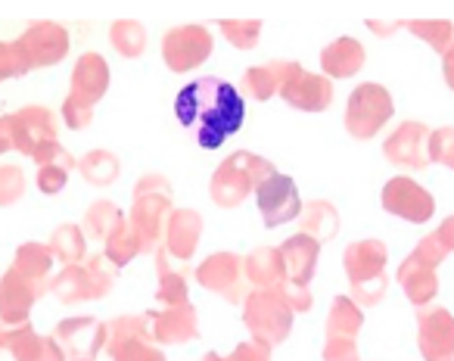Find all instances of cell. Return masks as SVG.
<instances>
[{"instance_id":"cell-1","label":"cell","mask_w":454,"mask_h":361,"mask_svg":"<svg viewBox=\"0 0 454 361\" xmlns=\"http://www.w3.org/2000/svg\"><path fill=\"white\" fill-rule=\"evenodd\" d=\"M175 115L202 150H218L227 137H234L243 128L247 100L231 82L206 75L177 90Z\"/></svg>"},{"instance_id":"cell-2","label":"cell","mask_w":454,"mask_h":361,"mask_svg":"<svg viewBox=\"0 0 454 361\" xmlns=\"http://www.w3.org/2000/svg\"><path fill=\"white\" fill-rule=\"evenodd\" d=\"M271 175H274V165L268 162V159L255 156V153H247V150L231 153L212 175V184H208L212 203L221 206V209H234L249 193L259 191L262 181Z\"/></svg>"},{"instance_id":"cell-3","label":"cell","mask_w":454,"mask_h":361,"mask_svg":"<svg viewBox=\"0 0 454 361\" xmlns=\"http://www.w3.org/2000/svg\"><path fill=\"white\" fill-rule=\"evenodd\" d=\"M386 262H389V253H386L383 240H358L346 247L342 265H346V278L352 284V299L358 305L383 302L386 286H389Z\"/></svg>"},{"instance_id":"cell-4","label":"cell","mask_w":454,"mask_h":361,"mask_svg":"<svg viewBox=\"0 0 454 361\" xmlns=\"http://www.w3.org/2000/svg\"><path fill=\"white\" fill-rule=\"evenodd\" d=\"M171 184L165 181L162 175H146L137 181L134 187V206H131V228L137 231L140 237V247L144 249H153L162 234L165 222L171 216Z\"/></svg>"},{"instance_id":"cell-5","label":"cell","mask_w":454,"mask_h":361,"mask_svg":"<svg viewBox=\"0 0 454 361\" xmlns=\"http://www.w3.org/2000/svg\"><path fill=\"white\" fill-rule=\"evenodd\" d=\"M243 321L262 346H280L293 330V309L280 290H253L243 302Z\"/></svg>"},{"instance_id":"cell-6","label":"cell","mask_w":454,"mask_h":361,"mask_svg":"<svg viewBox=\"0 0 454 361\" xmlns=\"http://www.w3.org/2000/svg\"><path fill=\"white\" fill-rule=\"evenodd\" d=\"M47 290L66 305L103 299L113 290V271L106 268V255H90L84 265H66L57 278H51Z\"/></svg>"},{"instance_id":"cell-7","label":"cell","mask_w":454,"mask_h":361,"mask_svg":"<svg viewBox=\"0 0 454 361\" xmlns=\"http://www.w3.org/2000/svg\"><path fill=\"white\" fill-rule=\"evenodd\" d=\"M395 113V103H392L389 90L377 82H364L352 90L346 106V131L355 140H371L383 131V125Z\"/></svg>"},{"instance_id":"cell-8","label":"cell","mask_w":454,"mask_h":361,"mask_svg":"<svg viewBox=\"0 0 454 361\" xmlns=\"http://www.w3.org/2000/svg\"><path fill=\"white\" fill-rule=\"evenodd\" d=\"M255 203H259L262 222L265 228H280L286 222H296L302 216V200H299V187L290 175L274 171L271 177H265L255 191Z\"/></svg>"},{"instance_id":"cell-9","label":"cell","mask_w":454,"mask_h":361,"mask_svg":"<svg viewBox=\"0 0 454 361\" xmlns=\"http://www.w3.org/2000/svg\"><path fill=\"white\" fill-rule=\"evenodd\" d=\"M380 203L389 216H398L411 224H427L435 216V200L429 191H423L414 177L398 175L392 181H386L383 193H380Z\"/></svg>"},{"instance_id":"cell-10","label":"cell","mask_w":454,"mask_h":361,"mask_svg":"<svg viewBox=\"0 0 454 361\" xmlns=\"http://www.w3.org/2000/svg\"><path fill=\"white\" fill-rule=\"evenodd\" d=\"M212 57V35L206 26H177L165 32L162 59L171 72H190Z\"/></svg>"},{"instance_id":"cell-11","label":"cell","mask_w":454,"mask_h":361,"mask_svg":"<svg viewBox=\"0 0 454 361\" xmlns=\"http://www.w3.org/2000/svg\"><path fill=\"white\" fill-rule=\"evenodd\" d=\"M196 280L206 290L224 296L227 302H247V274L237 253H215L196 268Z\"/></svg>"},{"instance_id":"cell-12","label":"cell","mask_w":454,"mask_h":361,"mask_svg":"<svg viewBox=\"0 0 454 361\" xmlns=\"http://www.w3.org/2000/svg\"><path fill=\"white\" fill-rule=\"evenodd\" d=\"M417 346L423 361H454V315L442 305L417 311Z\"/></svg>"},{"instance_id":"cell-13","label":"cell","mask_w":454,"mask_h":361,"mask_svg":"<svg viewBox=\"0 0 454 361\" xmlns=\"http://www.w3.org/2000/svg\"><path fill=\"white\" fill-rule=\"evenodd\" d=\"M13 128V150L22 156H32L44 150L47 144H57V115L47 106H22L20 113H10Z\"/></svg>"},{"instance_id":"cell-14","label":"cell","mask_w":454,"mask_h":361,"mask_svg":"<svg viewBox=\"0 0 454 361\" xmlns=\"http://www.w3.org/2000/svg\"><path fill=\"white\" fill-rule=\"evenodd\" d=\"M16 44L22 47L32 69H51V66L63 63L69 53V32L59 22H32Z\"/></svg>"},{"instance_id":"cell-15","label":"cell","mask_w":454,"mask_h":361,"mask_svg":"<svg viewBox=\"0 0 454 361\" xmlns=\"http://www.w3.org/2000/svg\"><path fill=\"white\" fill-rule=\"evenodd\" d=\"M53 336H57L59 346L72 355V361L97 358V352L106 349V342H109V324L97 321V318H88V315H78V318H69V321H59Z\"/></svg>"},{"instance_id":"cell-16","label":"cell","mask_w":454,"mask_h":361,"mask_svg":"<svg viewBox=\"0 0 454 361\" xmlns=\"http://www.w3.org/2000/svg\"><path fill=\"white\" fill-rule=\"evenodd\" d=\"M429 128L423 122H402L386 137L383 156L398 169H427L429 165Z\"/></svg>"},{"instance_id":"cell-17","label":"cell","mask_w":454,"mask_h":361,"mask_svg":"<svg viewBox=\"0 0 454 361\" xmlns=\"http://www.w3.org/2000/svg\"><path fill=\"white\" fill-rule=\"evenodd\" d=\"M44 293H47V286L35 284L26 274L10 268V271L0 278V324H4V327L28 324V311H32L35 299L44 296Z\"/></svg>"},{"instance_id":"cell-18","label":"cell","mask_w":454,"mask_h":361,"mask_svg":"<svg viewBox=\"0 0 454 361\" xmlns=\"http://www.w3.org/2000/svg\"><path fill=\"white\" fill-rule=\"evenodd\" d=\"M0 349H7L16 361H66V349L57 336H38L32 324L0 327Z\"/></svg>"},{"instance_id":"cell-19","label":"cell","mask_w":454,"mask_h":361,"mask_svg":"<svg viewBox=\"0 0 454 361\" xmlns=\"http://www.w3.org/2000/svg\"><path fill=\"white\" fill-rule=\"evenodd\" d=\"M290 106L302 109V113H324V109L333 103V84H330L327 75H311V72L299 69L290 82L280 90Z\"/></svg>"},{"instance_id":"cell-20","label":"cell","mask_w":454,"mask_h":361,"mask_svg":"<svg viewBox=\"0 0 454 361\" xmlns=\"http://www.w3.org/2000/svg\"><path fill=\"white\" fill-rule=\"evenodd\" d=\"M72 94L75 100L88 103V106H94V103H100L103 97H106L109 90V63L100 57V53H82L75 63V69H72Z\"/></svg>"},{"instance_id":"cell-21","label":"cell","mask_w":454,"mask_h":361,"mask_svg":"<svg viewBox=\"0 0 454 361\" xmlns=\"http://www.w3.org/2000/svg\"><path fill=\"white\" fill-rule=\"evenodd\" d=\"M202 237V216L193 209H175L165 222V249H168L175 259L187 262L193 259L196 247H200Z\"/></svg>"},{"instance_id":"cell-22","label":"cell","mask_w":454,"mask_h":361,"mask_svg":"<svg viewBox=\"0 0 454 361\" xmlns=\"http://www.w3.org/2000/svg\"><path fill=\"white\" fill-rule=\"evenodd\" d=\"M243 274L255 290H280L286 284V265L280 247H259L243 259Z\"/></svg>"},{"instance_id":"cell-23","label":"cell","mask_w":454,"mask_h":361,"mask_svg":"<svg viewBox=\"0 0 454 361\" xmlns=\"http://www.w3.org/2000/svg\"><path fill=\"white\" fill-rule=\"evenodd\" d=\"M35 162H38V187L44 197H53V193L63 191L72 169H78V159L69 150H63L59 140L35 153Z\"/></svg>"},{"instance_id":"cell-24","label":"cell","mask_w":454,"mask_h":361,"mask_svg":"<svg viewBox=\"0 0 454 361\" xmlns=\"http://www.w3.org/2000/svg\"><path fill=\"white\" fill-rule=\"evenodd\" d=\"M299 69H302L299 63H284V59L253 66V69L243 72V90H247V97H253V100H271L274 94L284 90V84L290 82Z\"/></svg>"},{"instance_id":"cell-25","label":"cell","mask_w":454,"mask_h":361,"mask_svg":"<svg viewBox=\"0 0 454 361\" xmlns=\"http://www.w3.org/2000/svg\"><path fill=\"white\" fill-rule=\"evenodd\" d=\"M395 278H398V284H402L408 302L417 305V309L429 305L435 299V293H439V278H435V268L427 265V262H420L414 253H411L408 259L398 265Z\"/></svg>"},{"instance_id":"cell-26","label":"cell","mask_w":454,"mask_h":361,"mask_svg":"<svg viewBox=\"0 0 454 361\" xmlns=\"http://www.w3.org/2000/svg\"><path fill=\"white\" fill-rule=\"evenodd\" d=\"M284 253V265H286V280L293 284L309 286V280L317 271V255H321V243L309 234H293L290 240H284L280 247Z\"/></svg>"},{"instance_id":"cell-27","label":"cell","mask_w":454,"mask_h":361,"mask_svg":"<svg viewBox=\"0 0 454 361\" xmlns=\"http://www.w3.org/2000/svg\"><path fill=\"white\" fill-rule=\"evenodd\" d=\"M150 321H153V340L159 342H190L200 334V318H196V309L190 302L156 311Z\"/></svg>"},{"instance_id":"cell-28","label":"cell","mask_w":454,"mask_h":361,"mask_svg":"<svg viewBox=\"0 0 454 361\" xmlns=\"http://www.w3.org/2000/svg\"><path fill=\"white\" fill-rule=\"evenodd\" d=\"M364 47L355 38H336L330 47L321 51V69L327 78H352L364 69Z\"/></svg>"},{"instance_id":"cell-29","label":"cell","mask_w":454,"mask_h":361,"mask_svg":"<svg viewBox=\"0 0 454 361\" xmlns=\"http://www.w3.org/2000/svg\"><path fill=\"white\" fill-rule=\"evenodd\" d=\"M299 234L315 237L317 243H327L340 231V212L327 203V200H311L302 206V216H299Z\"/></svg>"},{"instance_id":"cell-30","label":"cell","mask_w":454,"mask_h":361,"mask_svg":"<svg viewBox=\"0 0 454 361\" xmlns=\"http://www.w3.org/2000/svg\"><path fill=\"white\" fill-rule=\"evenodd\" d=\"M53 253L47 243H22L20 249H16V259H13V268L20 274H26L28 280H35V284L47 286L51 284V271H53Z\"/></svg>"},{"instance_id":"cell-31","label":"cell","mask_w":454,"mask_h":361,"mask_svg":"<svg viewBox=\"0 0 454 361\" xmlns=\"http://www.w3.org/2000/svg\"><path fill=\"white\" fill-rule=\"evenodd\" d=\"M47 247H51L53 259L63 262V268L66 265H82L84 255H88V234H84L78 224H59V228L53 231V237H51Z\"/></svg>"},{"instance_id":"cell-32","label":"cell","mask_w":454,"mask_h":361,"mask_svg":"<svg viewBox=\"0 0 454 361\" xmlns=\"http://www.w3.org/2000/svg\"><path fill=\"white\" fill-rule=\"evenodd\" d=\"M78 171H82V177L88 181V184L109 187L115 177H119L121 162H119V156H113L109 150H90L78 159Z\"/></svg>"},{"instance_id":"cell-33","label":"cell","mask_w":454,"mask_h":361,"mask_svg":"<svg viewBox=\"0 0 454 361\" xmlns=\"http://www.w3.org/2000/svg\"><path fill=\"white\" fill-rule=\"evenodd\" d=\"M361 327H364L361 305L352 296H336L327 315V336H352L355 340Z\"/></svg>"},{"instance_id":"cell-34","label":"cell","mask_w":454,"mask_h":361,"mask_svg":"<svg viewBox=\"0 0 454 361\" xmlns=\"http://www.w3.org/2000/svg\"><path fill=\"white\" fill-rule=\"evenodd\" d=\"M150 340L153 336H109L106 352L113 361H165Z\"/></svg>"},{"instance_id":"cell-35","label":"cell","mask_w":454,"mask_h":361,"mask_svg":"<svg viewBox=\"0 0 454 361\" xmlns=\"http://www.w3.org/2000/svg\"><path fill=\"white\" fill-rule=\"evenodd\" d=\"M121 222H125V216H121L119 206L109 203V200H97V203L84 212L82 231L88 237H94V240H109V234H113Z\"/></svg>"},{"instance_id":"cell-36","label":"cell","mask_w":454,"mask_h":361,"mask_svg":"<svg viewBox=\"0 0 454 361\" xmlns=\"http://www.w3.org/2000/svg\"><path fill=\"white\" fill-rule=\"evenodd\" d=\"M109 44H113V51L121 53V57L137 59V57H144V51H146V28L134 20H119L109 28Z\"/></svg>"},{"instance_id":"cell-37","label":"cell","mask_w":454,"mask_h":361,"mask_svg":"<svg viewBox=\"0 0 454 361\" xmlns=\"http://www.w3.org/2000/svg\"><path fill=\"white\" fill-rule=\"evenodd\" d=\"M144 253V247H140V237H137V231L131 228V222H121L119 228L109 234V240H106V249H103V255H106V262H113L115 268H121V265H128V262L134 259V255H140Z\"/></svg>"},{"instance_id":"cell-38","label":"cell","mask_w":454,"mask_h":361,"mask_svg":"<svg viewBox=\"0 0 454 361\" xmlns=\"http://www.w3.org/2000/svg\"><path fill=\"white\" fill-rule=\"evenodd\" d=\"M156 265H159V290H156L159 302H162L165 309L187 302V280L168 268V249H159V253H156Z\"/></svg>"},{"instance_id":"cell-39","label":"cell","mask_w":454,"mask_h":361,"mask_svg":"<svg viewBox=\"0 0 454 361\" xmlns=\"http://www.w3.org/2000/svg\"><path fill=\"white\" fill-rule=\"evenodd\" d=\"M404 28L414 32L423 44H429L435 53H442V57H445L448 47L454 44V22H448V20H408Z\"/></svg>"},{"instance_id":"cell-40","label":"cell","mask_w":454,"mask_h":361,"mask_svg":"<svg viewBox=\"0 0 454 361\" xmlns=\"http://www.w3.org/2000/svg\"><path fill=\"white\" fill-rule=\"evenodd\" d=\"M218 28L237 51H253V47L259 44V35H262L259 20H221Z\"/></svg>"},{"instance_id":"cell-41","label":"cell","mask_w":454,"mask_h":361,"mask_svg":"<svg viewBox=\"0 0 454 361\" xmlns=\"http://www.w3.org/2000/svg\"><path fill=\"white\" fill-rule=\"evenodd\" d=\"M26 193V171L20 165H0V206H13Z\"/></svg>"},{"instance_id":"cell-42","label":"cell","mask_w":454,"mask_h":361,"mask_svg":"<svg viewBox=\"0 0 454 361\" xmlns=\"http://www.w3.org/2000/svg\"><path fill=\"white\" fill-rule=\"evenodd\" d=\"M26 72H32V63L26 59L22 47L16 44H4L0 41V82H7V78H22Z\"/></svg>"},{"instance_id":"cell-43","label":"cell","mask_w":454,"mask_h":361,"mask_svg":"<svg viewBox=\"0 0 454 361\" xmlns=\"http://www.w3.org/2000/svg\"><path fill=\"white\" fill-rule=\"evenodd\" d=\"M429 162H439L454 171V128H435L429 134Z\"/></svg>"},{"instance_id":"cell-44","label":"cell","mask_w":454,"mask_h":361,"mask_svg":"<svg viewBox=\"0 0 454 361\" xmlns=\"http://www.w3.org/2000/svg\"><path fill=\"white\" fill-rule=\"evenodd\" d=\"M324 361H361V355L352 336H327V342H324Z\"/></svg>"},{"instance_id":"cell-45","label":"cell","mask_w":454,"mask_h":361,"mask_svg":"<svg viewBox=\"0 0 454 361\" xmlns=\"http://www.w3.org/2000/svg\"><path fill=\"white\" fill-rule=\"evenodd\" d=\"M90 115H94V106H88V103L75 100V97H66L63 103V122L72 128V131H82V128L90 125Z\"/></svg>"},{"instance_id":"cell-46","label":"cell","mask_w":454,"mask_h":361,"mask_svg":"<svg viewBox=\"0 0 454 361\" xmlns=\"http://www.w3.org/2000/svg\"><path fill=\"white\" fill-rule=\"evenodd\" d=\"M280 296L286 299V305L293 309V315H302V311L311 309V293H309V286H302V284L286 280V284L280 286Z\"/></svg>"},{"instance_id":"cell-47","label":"cell","mask_w":454,"mask_h":361,"mask_svg":"<svg viewBox=\"0 0 454 361\" xmlns=\"http://www.w3.org/2000/svg\"><path fill=\"white\" fill-rule=\"evenodd\" d=\"M414 255L420 262H427V265H433V268H439L442 262H445V249H442V243L435 240V234H429V237H423L420 243L414 247Z\"/></svg>"},{"instance_id":"cell-48","label":"cell","mask_w":454,"mask_h":361,"mask_svg":"<svg viewBox=\"0 0 454 361\" xmlns=\"http://www.w3.org/2000/svg\"><path fill=\"white\" fill-rule=\"evenodd\" d=\"M227 361H271V349L262 342H240L234 352L227 355Z\"/></svg>"},{"instance_id":"cell-49","label":"cell","mask_w":454,"mask_h":361,"mask_svg":"<svg viewBox=\"0 0 454 361\" xmlns=\"http://www.w3.org/2000/svg\"><path fill=\"white\" fill-rule=\"evenodd\" d=\"M433 234H435V240L442 243V249H445V253H454V216H448L445 222L433 231Z\"/></svg>"},{"instance_id":"cell-50","label":"cell","mask_w":454,"mask_h":361,"mask_svg":"<svg viewBox=\"0 0 454 361\" xmlns=\"http://www.w3.org/2000/svg\"><path fill=\"white\" fill-rule=\"evenodd\" d=\"M13 150V128H10V115H0V156Z\"/></svg>"},{"instance_id":"cell-51","label":"cell","mask_w":454,"mask_h":361,"mask_svg":"<svg viewBox=\"0 0 454 361\" xmlns=\"http://www.w3.org/2000/svg\"><path fill=\"white\" fill-rule=\"evenodd\" d=\"M442 75H445V84L454 90V44L448 47V53L442 57Z\"/></svg>"},{"instance_id":"cell-52","label":"cell","mask_w":454,"mask_h":361,"mask_svg":"<svg viewBox=\"0 0 454 361\" xmlns=\"http://www.w3.org/2000/svg\"><path fill=\"white\" fill-rule=\"evenodd\" d=\"M367 28L371 32H377V35H392V32H398V28H404V22H377V20H367Z\"/></svg>"},{"instance_id":"cell-53","label":"cell","mask_w":454,"mask_h":361,"mask_svg":"<svg viewBox=\"0 0 454 361\" xmlns=\"http://www.w3.org/2000/svg\"><path fill=\"white\" fill-rule=\"evenodd\" d=\"M202 361H227V358H221L218 352H206V355H202Z\"/></svg>"},{"instance_id":"cell-54","label":"cell","mask_w":454,"mask_h":361,"mask_svg":"<svg viewBox=\"0 0 454 361\" xmlns=\"http://www.w3.org/2000/svg\"><path fill=\"white\" fill-rule=\"evenodd\" d=\"M82 361H94V358H82Z\"/></svg>"}]
</instances>
